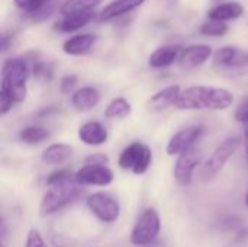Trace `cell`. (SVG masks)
Masks as SVG:
<instances>
[{"mask_svg":"<svg viewBox=\"0 0 248 247\" xmlns=\"http://www.w3.org/2000/svg\"><path fill=\"white\" fill-rule=\"evenodd\" d=\"M232 92L214 86H190L182 90L176 108L182 111H225L234 103Z\"/></svg>","mask_w":248,"mask_h":247,"instance_id":"cell-1","label":"cell"},{"mask_svg":"<svg viewBox=\"0 0 248 247\" xmlns=\"http://www.w3.org/2000/svg\"><path fill=\"white\" fill-rule=\"evenodd\" d=\"M31 64L25 57H10L1 66V87L0 93L6 95L13 103H20L28 95V79Z\"/></svg>","mask_w":248,"mask_h":247,"instance_id":"cell-2","label":"cell"},{"mask_svg":"<svg viewBox=\"0 0 248 247\" xmlns=\"http://www.w3.org/2000/svg\"><path fill=\"white\" fill-rule=\"evenodd\" d=\"M81 192H83V186L76 181L74 176L48 185V189L45 191L39 204V215L49 217L61 211L68 204L74 202L81 195Z\"/></svg>","mask_w":248,"mask_h":247,"instance_id":"cell-3","label":"cell"},{"mask_svg":"<svg viewBox=\"0 0 248 247\" xmlns=\"http://www.w3.org/2000/svg\"><path fill=\"white\" fill-rule=\"evenodd\" d=\"M153 163V150L142 141H134L122 150L118 165L124 170H129L137 176L148 172Z\"/></svg>","mask_w":248,"mask_h":247,"instance_id":"cell-4","label":"cell"},{"mask_svg":"<svg viewBox=\"0 0 248 247\" xmlns=\"http://www.w3.org/2000/svg\"><path fill=\"white\" fill-rule=\"evenodd\" d=\"M241 140L240 137L234 135V137H228L227 140H224L211 154V157L203 163L202 169H201V179L202 181H211L212 178H215L228 163V160L237 153V150L240 148Z\"/></svg>","mask_w":248,"mask_h":247,"instance_id":"cell-5","label":"cell"},{"mask_svg":"<svg viewBox=\"0 0 248 247\" xmlns=\"http://www.w3.org/2000/svg\"><path fill=\"white\" fill-rule=\"evenodd\" d=\"M161 231V218L154 208L144 210L131 231V243L134 246H147L151 245Z\"/></svg>","mask_w":248,"mask_h":247,"instance_id":"cell-6","label":"cell"},{"mask_svg":"<svg viewBox=\"0 0 248 247\" xmlns=\"http://www.w3.org/2000/svg\"><path fill=\"white\" fill-rule=\"evenodd\" d=\"M87 208L92 214L105 224H112L119 220L121 205L115 197L108 192H94L86 199Z\"/></svg>","mask_w":248,"mask_h":247,"instance_id":"cell-7","label":"cell"},{"mask_svg":"<svg viewBox=\"0 0 248 247\" xmlns=\"http://www.w3.org/2000/svg\"><path fill=\"white\" fill-rule=\"evenodd\" d=\"M205 131L203 125H190L180 131H177L167 143L166 153L169 156H180L193 148L198 140L202 137Z\"/></svg>","mask_w":248,"mask_h":247,"instance_id":"cell-8","label":"cell"},{"mask_svg":"<svg viewBox=\"0 0 248 247\" xmlns=\"http://www.w3.org/2000/svg\"><path fill=\"white\" fill-rule=\"evenodd\" d=\"M202 163V153L196 148H192L180 156H177L174 165V179L182 186H189L193 179V173L196 167Z\"/></svg>","mask_w":248,"mask_h":247,"instance_id":"cell-9","label":"cell"},{"mask_svg":"<svg viewBox=\"0 0 248 247\" xmlns=\"http://www.w3.org/2000/svg\"><path fill=\"white\" fill-rule=\"evenodd\" d=\"M74 178L81 186H109L115 175L108 166L84 165L74 173Z\"/></svg>","mask_w":248,"mask_h":247,"instance_id":"cell-10","label":"cell"},{"mask_svg":"<svg viewBox=\"0 0 248 247\" xmlns=\"http://www.w3.org/2000/svg\"><path fill=\"white\" fill-rule=\"evenodd\" d=\"M13 3L25 17L33 22L48 19L58 7V0H13Z\"/></svg>","mask_w":248,"mask_h":247,"instance_id":"cell-11","label":"cell"},{"mask_svg":"<svg viewBox=\"0 0 248 247\" xmlns=\"http://www.w3.org/2000/svg\"><path fill=\"white\" fill-rule=\"evenodd\" d=\"M211 57H212V48L205 44H198L183 48L177 63L182 70H193L205 64Z\"/></svg>","mask_w":248,"mask_h":247,"instance_id":"cell-12","label":"cell"},{"mask_svg":"<svg viewBox=\"0 0 248 247\" xmlns=\"http://www.w3.org/2000/svg\"><path fill=\"white\" fill-rule=\"evenodd\" d=\"M182 93V89L179 84L167 86L158 92H155L147 102V108L151 112H161L166 111L170 106H176V102Z\"/></svg>","mask_w":248,"mask_h":247,"instance_id":"cell-13","label":"cell"},{"mask_svg":"<svg viewBox=\"0 0 248 247\" xmlns=\"http://www.w3.org/2000/svg\"><path fill=\"white\" fill-rule=\"evenodd\" d=\"M80 141L86 146H102L108 141L109 134L106 127L99 121H87L84 122L77 132Z\"/></svg>","mask_w":248,"mask_h":247,"instance_id":"cell-14","label":"cell"},{"mask_svg":"<svg viewBox=\"0 0 248 247\" xmlns=\"http://www.w3.org/2000/svg\"><path fill=\"white\" fill-rule=\"evenodd\" d=\"M100 102V93L96 87L83 86L71 95V105L77 112H87L94 109Z\"/></svg>","mask_w":248,"mask_h":247,"instance_id":"cell-15","label":"cell"},{"mask_svg":"<svg viewBox=\"0 0 248 247\" xmlns=\"http://www.w3.org/2000/svg\"><path fill=\"white\" fill-rule=\"evenodd\" d=\"M97 42V35L94 33H78L71 38H68L62 44V51L67 55L73 57H80L86 55Z\"/></svg>","mask_w":248,"mask_h":247,"instance_id":"cell-16","label":"cell"},{"mask_svg":"<svg viewBox=\"0 0 248 247\" xmlns=\"http://www.w3.org/2000/svg\"><path fill=\"white\" fill-rule=\"evenodd\" d=\"M144 3H145V0H113L112 3H109L108 6H105L102 9V12L99 13V20L105 22V20L119 17L122 15H126V13L135 10L137 7L142 6Z\"/></svg>","mask_w":248,"mask_h":247,"instance_id":"cell-17","label":"cell"},{"mask_svg":"<svg viewBox=\"0 0 248 247\" xmlns=\"http://www.w3.org/2000/svg\"><path fill=\"white\" fill-rule=\"evenodd\" d=\"M183 48H180L179 45H166V47H160L155 51H153V54L148 58V64L153 68H166L170 67L173 63H176L180 57Z\"/></svg>","mask_w":248,"mask_h":247,"instance_id":"cell-18","label":"cell"},{"mask_svg":"<svg viewBox=\"0 0 248 247\" xmlns=\"http://www.w3.org/2000/svg\"><path fill=\"white\" fill-rule=\"evenodd\" d=\"M94 17H96L94 12H81V13L67 15V16H62V19H60L55 23V29L60 32H64V33L74 32V31H78V29L84 28L86 25H89Z\"/></svg>","mask_w":248,"mask_h":247,"instance_id":"cell-19","label":"cell"},{"mask_svg":"<svg viewBox=\"0 0 248 247\" xmlns=\"http://www.w3.org/2000/svg\"><path fill=\"white\" fill-rule=\"evenodd\" d=\"M244 13V7L238 1H227L221 3L215 7H212L208 13V17L211 20H218V22H228V20H235Z\"/></svg>","mask_w":248,"mask_h":247,"instance_id":"cell-20","label":"cell"},{"mask_svg":"<svg viewBox=\"0 0 248 247\" xmlns=\"http://www.w3.org/2000/svg\"><path fill=\"white\" fill-rule=\"evenodd\" d=\"M73 156V147L70 144H64V143H55L48 146L42 154L41 159L45 165H51V166H58L65 163L70 157Z\"/></svg>","mask_w":248,"mask_h":247,"instance_id":"cell-21","label":"cell"},{"mask_svg":"<svg viewBox=\"0 0 248 247\" xmlns=\"http://www.w3.org/2000/svg\"><path fill=\"white\" fill-rule=\"evenodd\" d=\"M243 57L241 52L234 48V47H222L219 49H217V52L214 54V63L219 67H237L243 64Z\"/></svg>","mask_w":248,"mask_h":247,"instance_id":"cell-22","label":"cell"},{"mask_svg":"<svg viewBox=\"0 0 248 247\" xmlns=\"http://www.w3.org/2000/svg\"><path fill=\"white\" fill-rule=\"evenodd\" d=\"M103 1L105 0H64L60 4V13L62 16H67L81 12H94V9Z\"/></svg>","mask_w":248,"mask_h":247,"instance_id":"cell-23","label":"cell"},{"mask_svg":"<svg viewBox=\"0 0 248 247\" xmlns=\"http://www.w3.org/2000/svg\"><path fill=\"white\" fill-rule=\"evenodd\" d=\"M49 138H51L49 130H46L44 127H38V125H28V127L22 128L19 132V140L29 146L41 144Z\"/></svg>","mask_w":248,"mask_h":247,"instance_id":"cell-24","label":"cell"},{"mask_svg":"<svg viewBox=\"0 0 248 247\" xmlns=\"http://www.w3.org/2000/svg\"><path fill=\"white\" fill-rule=\"evenodd\" d=\"M132 114V106L125 98H115L109 102V105L105 109V118L106 119H124L128 118Z\"/></svg>","mask_w":248,"mask_h":247,"instance_id":"cell-25","label":"cell"},{"mask_svg":"<svg viewBox=\"0 0 248 247\" xmlns=\"http://www.w3.org/2000/svg\"><path fill=\"white\" fill-rule=\"evenodd\" d=\"M228 32V25L218 20H206L201 26V33L205 36H222Z\"/></svg>","mask_w":248,"mask_h":247,"instance_id":"cell-26","label":"cell"},{"mask_svg":"<svg viewBox=\"0 0 248 247\" xmlns=\"http://www.w3.org/2000/svg\"><path fill=\"white\" fill-rule=\"evenodd\" d=\"M77 83L78 79L76 74H65L61 80H60V90L64 95H73L77 89Z\"/></svg>","mask_w":248,"mask_h":247,"instance_id":"cell-27","label":"cell"},{"mask_svg":"<svg viewBox=\"0 0 248 247\" xmlns=\"http://www.w3.org/2000/svg\"><path fill=\"white\" fill-rule=\"evenodd\" d=\"M25 247H48V245H46L45 240L42 239L41 233H39L38 230L32 229V230L28 231Z\"/></svg>","mask_w":248,"mask_h":247,"instance_id":"cell-28","label":"cell"},{"mask_svg":"<svg viewBox=\"0 0 248 247\" xmlns=\"http://www.w3.org/2000/svg\"><path fill=\"white\" fill-rule=\"evenodd\" d=\"M84 165H94V166H108L109 157L103 153H94L84 159Z\"/></svg>","mask_w":248,"mask_h":247,"instance_id":"cell-29","label":"cell"},{"mask_svg":"<svg viewBox=\"0 0 248 247\" xmlns=\"http://www.w3.org/2000/svg\"><path fill=\"white\" fill-rule=\"evenodd\" d=\"M234 118L237 122L240 124H248V99H246L244 102H241L237 109H235V114H234Z\"/></svg>","mask_w":248,"mask_h":247,"instance_id":"cell-30","label":"cell"},{"mask_svg":"<svg viewBox=\"0 0 248 247\" xmlns=\"http://www.w3.org/2000/svg\"><path fill=\"white\" fill-rule=\"evenodd\" d=\"M73 176H74V175H71V172L67 170V169L55 170V172H52V173L48 176L46 185H51V183H55V182H60V181H65V179H70V178H73Z\"/></svg>","mask_w":248,"mask_h":247,"instance_id":"cell-31","label":"cell"},{"mask_svg":"<svg viewBox=\"0 0 248 247\" xmlns=\"http://www.w3.org/2000/svg\"><path fill=\"white\" fill-rule=\"evenodd\" d=\"M13 105L15 103H13V100L10 98H7L6 95L0 93V115L1 116H4L9 111H12Z\"/></svg>","mask_w":248,"mask_h":247,"instance_id":"cell-32","label":"cell"},{"mask_svg":"<svg viewBox=\"0 0 248 247\" xmlns=\"http://www.w3.org/2000/svg\"><path fill=\"white\" fill-rule=\"evenodd\" d=\"M1 51L4 52L6 49H7V45H9V35H6V33H3V36H1Z\"/></svg>","mask_w":248,"mask_h":247,"instance_id":"cell-33","label":"cell"},{"mask_svg":"<svg viewBox=\"0 0 248 247\" xmlns=\"http://www.w3.org/2000/svg\"><path fill=\"white\" fill-rule=\"evenodd\" d=\"M244 146H246V153L248 157V124L244 125Z\"/></svg>","mask_w":248,"mask_h":247,"instance_id":"cell-34","label":"cell"},{"mask_svg":"<svg viewBox=\"0 0 248 247\" xmlns=\"http://www.w3.org/2000/svg\"><path fill=\"white\" fill-rule=\"evenodd\" d=\"M243 64H248V54L243 57Z\"/></svg>","mask_w":248,"mask_h":247,"instance_id":"cell-35","label":"cell"},{"mask_svg":"<svg viewBox=\"0 0 248 247\" xmlns=\"http://www.w3.org/2000/svg\"><path fill=\"white\" fill-rule=\"evenodd\" d=\"M244 202H246V207L248 208V192H247V195H246V199H244Z\"/></svg>","mask_w":248,"mask_h":247,"instance_id":"cell-36","label":"cell"},{"mask_svg":"<svg viewBox=\"0 0 248 247\" xmlns=\"http://www.w3.org/2000/svg\"><path fill=\"white\" fill-rule=\"evenodd\" d=\"M0 247H4V245H0Z\"/></svg>","mask_w":248,"mask_h":247,"instance_id":"cell-37","label":"cell"}]
</instances>
